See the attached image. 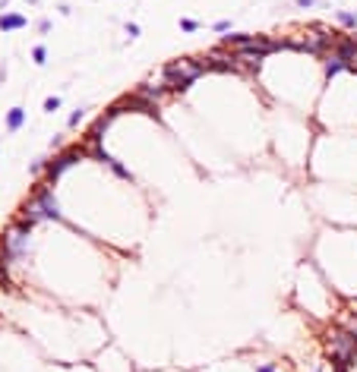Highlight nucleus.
<instances>
[{"instance_id":"1","label":"nucleus","mask_w":357,"mask_h":372,"mask_svg":"<svg viewBox=\"0 0 357 372\" xmlns=\"http://www.w3.org/2000/svg\"><path fill=\"white\" fill-rule=\"evenodd\" d=\"M205 60L202 57H177V60H167L161 66V82L171 88V95H183V91H190V85L205 76Z\"/></svg>"},{"instance_id":"2","label":"nucleus","mask_w":357,"mask_h":372,"mask_svg":"<svg viewBox=\"0 0 357 372\" xmlns=\"http://www.w3.org/2000/svg\"><path fill=\"white\" fill-rule=\"evenodd\" d=\"M32 227L23 224L19 218L10 224V230L0 240V262L7 265H19V262H29V252H32Z\"/></svg>"},{"instance_id":"3","label":"nucleus","mask_w":357,"mask_h":372,"mask_svg":"<svg viewBox=\"0 0 357 372\" xmlns=\"http://www.w3.org/2000/svg\"><path fill=\"white\" fill-rule=\"evenodd\" d=\"M326 353L338 363V366H345V369H351L354 363H357V334H351V331H345V328H332L329 334H326Z\"/></svg>"},{"instance_id":"4","label":"nucleus","mask_w":357,"mask_h":372,"mask_svg":"<svg viewBox=\"0 0 357 372\" xmlns=\"http://www.w3.org/2000/svg\"><path fill=\"white\" fill-rule=\"evenodd\" d=\"M79 158H86V148L82 145H70V148H60L54 158H48V167H45V180L51 183V186H57L60 183V177L70 171V167H76L79 164Z\"/></svg>"},{"instance_id":"5","label":"nucleus","mask_w":357,"mask_h":372,"mask_svg":"<svg viewBox=\"0 0 357 372\" xmlns=\"http://www.w3.org/2000/svg\"><path fill=\"white\" fill-rule=\"evenodd\" d=\"M32 199L41 205L45 221H54V224H67L64 208H60V202H57V193H54V186H51L48 180H38V183L32 186Z\"/></svg>"},{"instance_id":"6","label":"nucleus","mask_w":357,"mask_h":372,"mask_svg":"<svg viewBox=\"0 0 357 372\" xmlns=\"http://www.w3.org/2000/svg\"><path fill=\"white\" fill-rule=\"evenodd\" d=\"M19 221H23V224H29L32 230L35 227H38V224H45V212H41V205H38V202H35L32 196L23 202V212H19Z\"/></svg>"},{"instance_id":"7","label":"nucleus","mask_w":357,"mask_h":372,"mask_svg":"<svg viewBox=\"0 0 357 372\" xmlns=\"http://www.w3.org/2000/svg\"><path fill=\"white\" fill-rule=\"evenodd\" d=\"M23 29H29V16L16 13V10L0 13V32H23Z\"/></svg>"},{"instance_id":"8","label":"nucleus","mask_w":357,"mask_h":372,"mask_svg":"<svg viewBox=\"0 0 357 372\" xmlns=\"http://www.w3.org/2000/svg\"><path fill=\"white\" fill-rule=\"evenodd\" d=\"M4 126H7V133H19V129L26 126V107H23V104L10 107V110H7V120H4Z\"/></svg>"},{"instance_id":"9","label":"nucleus","mask_w":357,"mask_h":372,"mask_svg":"<svg viewBox=\"0 0 357 372\" xmlns=\"http://www.w3.org/2000/svg\"><path fill=\"white\" fill-rule=\"evenodd\" d=\"M335 22L345 32H357V13L354 10H335Z\"/></svg>"},{"instance_id":"10","label":"nucleus","mask_w":357,"mask_h":372,"mask_svg":"<svg viewBox=\"0 0 357 372\" xmlns=\"http://www.w3.org/2000/svg\"><path fill=\"white\" fill-rule=\"evenodd\" d=\"M32 63L35 66H45L48 63V44H35L32 48Z\"/></svg>"},{"instance_id":"11","label":"nucleus","mask_w":357,"mask_h":372,"mask_svg":"<svg viewBox=\"0 0 357 372\" xmlns=\"http://www.w3.org/2000/svg\"><path fill=\"white\" fill-rule=\"evenodd\" d=\"M86 110H89V107H76V110H73V114H70V120H67V129H76V126L86 120Z\"/></svg>"},{"instance_id":"12","label":"nucleus","mask_w":357,"mask_h":372,"mask_svg":"<svg viewBox=\"0 0 357 372\" xmlns=\"http://www.w3.org/2000/svg\"><path fill=\"white\" fill-rule=\"evenodd\" d=\"M199 29H202L199 19H186V16L180 19V32H186V35H193V32H199Z\"/></svg>"},{"instance_id":"13","label":"nucleus","mask_w":357,"mask_h":372,"mask_svg":"<svg viewBox=\"0 0 357 372\" xmlns=\"http://www.w3.org/2000/svg\"><path fill=\"white\" fill-rule=\"evenodd\" d=\"M60 95H51V98H45V114H57V110H60Z\"/></svg>"},{"instance_id":"14","label":"nucleus","mask_w":357,"mask_h":372,"mask_svg":"<svg viewBox=\"0 0 357 372\" xmlns=\"http://www.w3.org/2000/svg\"><path fill=\"white\" fill-rule=\"evenodd\" d=\"M123 32H127V38H130V41H136V38H139V26H136V22H127Z\"/></svg>"},{"instance_id":"15","label":"nucleus","mask_w":357,"mask_h":372,"mask_svg":"<svg viewBox=\"0 0 357 372\" xmlns=\"http://www.w3.org/2000/svg\"><path fill=\"white\" fill-rule=\"evenodd\" d=\"M35 29H38L41 35H51V19H48V16H41V19L35 22Z\"/></svg>"},{"instance_id":"16","label":"nucleus","mask_w":357,"mask_h":372,"mask_svg":"<svg viewBox=\"0 0 357 372\" xmlns=\"http://www.w3.org/2000/svg\"><path fill=\"white\" fill-rule=\"evenodd\" d=\"M212 32H231V19H218V22L212 26Z\"/></svg>"},{"instance_id":"17","label":"nucleus","mask_w":357,"mask_h":372,"mask_svg":"<svg viewBox=\"0 0 357 372\" xmlns=\"http://www.w3.org/2000/svg\"><path fill=\"white\" fill-rule=\"evenodd\" d=\"M253 369H256V372H278V366H275V363H256Z\"/></svg>"},{"instance_id":"18","label":"nucleus","mask_w":357,"mask_h":372,"mask_svg":"<svg viewBox=\"0 0 357 372\" xmlns=\"http://www.w3.org/2000/svg\"><path fill=\"white\" fill-rule=\"evenodd\" d=\"M294 7H300V10H313V7H316V0H294Z\"/></svg>"},{"instance_id":"19","label":"nucleus","mask_w":357,"mask_h":372,"mask_svg":"<svg viewBox=\"0 0 357 372\" xmlns=\"http://www.w3.org/2000/svg\"><path fill=\"white\" fill-rule=\"evenodd\" d=\"M57 13H60V16H70V13H73V7H70V4H57Z\"/></svg>"},{"instance_id":"20","label":"nucleus","mask_w":357,"mask_h":372,"mask_svg":"<svg viewBox=\"0 0 357 372\" xmlns=\"http://www.w3.org/2000/svg\"><path fill=\"white\" fill-rule=\"evenodd\" d=\"M4 7H7V4H4V0H0V13H7V10H4Z\"/></svg>"}]
</instances>
